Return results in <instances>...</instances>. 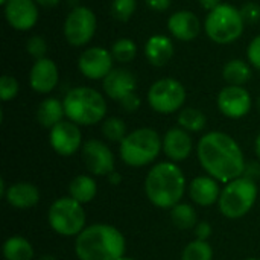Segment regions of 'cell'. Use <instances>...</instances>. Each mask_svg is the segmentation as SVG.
Wrapping results in <instances>:
<instances>
[{
	"instance_id": "6da1fadb",
	"label": "cell",
	"mask_w": 260,
	"mask_h": 260,
	"mask_svg": "<svg viewBox=\"0 0 260 260\" xmlns=\"http://www.w3.org/2000/svg\"><path fill=\"white\" fill-rule=\"evenodd\" d=\"M197 155L209 177L219 183H230L245 172V158L239 143L222 131L204 134L197 146Z\"/></svg>"
},
{
	"instance_id": "7a4b0ae2",
	"label": "cell",
	"mask_w": 260,
	"mask_h": 260,
	"mask_svg": "<svg viewBox=\"0 0 260 260\" xmlns=\"http://www.w3.org/2000/svg\"><path fill=\"white\" fill-rule=\"evenodd\" d=\"M125 236L113 225L93 224L85 227L75 242L79 260H119L125 254Z\"/></svg>"
},
{
	"instance_id": "3957f363",
	"label": "cell",
	"mask_w": 260,
	"mask_h": 260,
	"mask_svg": "<svg viewBox=\"0 0 260 260\" xmlns=\"http://www.w3.org/2000/svg\"><path fill=\"white\" fill-rule=\"evenodd\" d=\"M186 192V178L180 166L161 161L151 168L145 178V193L158 209H172L181 203Z\"/></svg>"
},
{
	"instance_id": "277c9868",
	"label": "cell",
	"mask_w": 260,
	"mask_h": 260,
	"mask_svg": "<svg viewBox=\"0 0 260 260\" xmlns=\"http://www.w3.org/2000/svg\"><path fill=\"white\" fill-rule=\"evenodd\" d=\"M67 120L79 126H91L107 116V101L104 94L91 87H75L62 99Z\"/></svg>"
},
{
	"instance_id": "5b68a950",
	"label": "cell",
	"mask_w": 260,
	"mask_h": 260,
	"mask_svg": "<svg viewBox=\"0 0 260 260\" xmlns=\"http://www.w3.org/2000/svg\"><path fill=\"white\" fill-rule=\"evenodd\" d=\"M163 151V137L152 128H137L120 142L119 154L122 161L131 168H143L157 160Z\"/></svg>"
},
{
	"instance_id": "8992f818",
	"label": "cell",
	"mask_w": 260,
	"mask_h": 260,
	"mask_svg": "<svg viewBox=\"0 0 260 260\" xmlns=\"http://www.w3.org/2000/svg\"><path fill=\"white\" fill-rule=\"evenodd\" d=\"M245 24L239 8L230 3H221L218 8L207 12L204 30L213 43L232 44L242 37Z\"/></svg>"
},
{
	"instance_id": "52a82bcc",
	"label": "cell",
	"mask_w": 260,
	"mask_h": 260,
	"mask_svg": "<svg viewBox=\"0 0 260 260\" xmlns=\"http://www.w3.org/2000/svg\"><path fill=\"white\" fill-rule=\"evenodd\" d=\"M256 198H257L256 181L247 177H239L227 183L225 187L221 190L218 207L225 218L239 219L253 209Z\"/></svg>"
},
{
	"instance_id": "ba28073f",
	"label": "cell",
	"mask_w": 260,
	"mask_h": 260,
	"mask_svg": "<svg viewBox=\"0 0 260 260\" xmlns=\"http://www.w3.org/2000/svg\"><path fill=\"white\" fill-rule=\"evenodd\" d=\"M47 219L52 230L64 238L78 236L85 229L87 222L84 206L72 197L55 200L49 209Z\"/></svg>"
},
{
	"instance_id": "9c48e42d",
	"label": "cell",
	"mask_w": 260,
	"mask_h": 260,
	"mask_svg": "<svg viewBox=\"0 0 260 260\" xmlns=\"http://www.w3.org/2000/svg\"><path fill=\"white\" fill-rule=\"evenodd\" d=\"M186 88L175 78H161L148 90L149 107L160 114H172L183 110L186 102Z\"/></svg>"
},
{
	"instance_id": "30bf717a",
	"label": "cell",
	"mask_w": 260,
	"mask_h": 260,
	"mask_svg": "<svg viewBox=\"0 0 260 260\" xmlns=\"http://www.w3.org/2000/svg\"><path fill=\"white\" fill-rule=\"evenodd\" d=\"M98 29L96 14L87 6H75L64 20L66 41L73 47H82L91 41Z\"/></svg>"
},
{
	"instance_id": "8fae6325",
	"label": "cell",
	"mask_w": 260,
	"mask_h": 260,
	"mask_svg": "<svg viewBox=\"0 0 260 260\" xmlns=\"http://www.w3.org/2000/svg\"><path fill=\"white\" fill-rule=\"evenodd\" d=\"M113 55L108 49L102 46L87 47L78 58V69L82 76L91 81L104 79L113 67Z\"/></svg>"
},
{
	"instance_id": "7c38bea8",
	"label": "cell",
	"mask_w": 260,
	"mask_h": 260,
	"mask_svg": "<svg viewBox=\"0 0 260 260\" xmlns=\"http://www.w3.org/2000/svg\"><path fill=\"white\" fill-rule=\"evenodd\" d=\"M218 110L229 119H242L253 107L250 91L242 85H227L216 98Z\"/></svg>"
},
{
	"instance_id": "4fadbf2b",
	"label": "cell",
	"mask_w": 260,
	"mask_h": 260,
	"mask_svg": "<svg viewBox=\"0 0 260 260\" xmlns=\"http://www.w3.org/2000/svg\"><path fill=\"white\" fill-rule=\"evenodd\" d=\"M87 171L98 177H108L114 171V155L107 143L98 139L87 140L81 148Z\"/></svg>"
},
{
	"instance_id": "5bb4252c",
	"label": "cell",
	"mask_w": 260,
	"mask_h": 260,
	"mask_svg": "<svg viewBox=\"0 0 260 260\" xmlns=\"http://www.w3.org/2000/svg\"><path fill=\"white\" fill-rule=\"evenodd\" d=\"M52 149L61 157H70L82 148V133L79 125L72 120H62L55 125L49 133Z\"/></svg>"
},
{
	"instance_id": "9a60e30c",
	"label": "cell",
	"mask_w": 260,
	"mask_h": 260,
	"mask_svg": "<svg viewBox=\"0 0 260 260\" xmlns=\"http://www.w3.org/2000/svg\"><path fill=\"white\" fill-rule=\"evenodd\" d=\"M3 14L8 24L15 30H30L40 17L35 0H8L3 6Z\"/></svg>"
},
{
	"instance_id": "2e32d148",
	"label": "cell",
	"mask_w": 260,
	"mask_h": 260,
	"mask_svg": "<svg viewBox=\"0 0 260 260\" xmlns=\"http://www.w3.org/2000/svg\"><path fill=\"white\" fill-rule=\"evenodd\" d=\"M59 82V70L53 59L41 58L34 61L30 72H29V85L35 93L47 94Z\"/></svg>"
},
{
	"instance_id": "e0dca14e",
	"label": "cell",
	"mask_w": 260,
	"mask_h": 260,
	"mask_svg": "<svg viewBox=\"0 0 260 260\" xmlns=\"http://www.w3.org/2000/svg\"><path fill=\"white\" fill-rule=\"evenodd\" d=\"M102 88L110 99L120 102L125 96L136 91L137 78L129 69L116 67L102 79Z\"/></svg>"
},
{
	"instance_id": "ac0fdd59",
	"label": "cell",
	"mask_w": 260,
	"mask_h": 260,
	"mask_svg": "<svg viewBox=\"0 0 260 260\" xmlns=\"http://www.w3.org/2000/svg\"><path fill=\"white\" fill-rule=\"evenodd\" d=\"M168 30L174 38L180 41H193L201 32V21L195 12L181 9L171 14L168 18Z\"/></svg>"
},
{
	"instance_id": "d6986e66",
	"label": "cell",
	"mask_w": 260,
	"mask_h": 260,
	"mask_svg": "<svg viewBox=\"0 0 260 260\" xmlns=\"http://www.w3.org/2000/svg\"><path fill=\"white\" fill-rule=\"evenodd\" d=\"M193 151V140L190 134L180 128H171L163 136V152L171 161H183Z\"/></svg>"
},
{
	"instance_id": "ffe728a7",
	"label": "cell",
	"mask_w": 260,
	"mask_h": 260,
	"mask_svg": "<svg viewBox=\"0 0 260 260\" xmlns=\"http://www.w3.org/2000/svg\"><path fill=\"white\" fill-rule=\"evenodd\" d=\"M189 195L190 200L201 207L213 206L219 201L221 197L219 181L207 175L197 177L189 184Z\"/></svg>"
},
{
	"instance_id": "44dd1931",
	"label": "cell",
	"mask_w": 260,
	"mask_h": 260,
	"mask_svg": "<svg viewBox=\"0 0 260 260\" xmlns=\"http://www.w3.org/2000/svg\"><path fill=\"white\" fill-rule=\"evenodd\" d=\"M145 56L151 66L163 67L174 56V43L165 34H154L145 43Z\"/></svg>"
},
{
	"instance_id": "7402d4cb",
	"label": "cell",
	"mask_w": 260,
	"mask_h": 260,
	"mask_svg": "<svg viewBox=\"0 0 260 260\" xmlns=\"http://www.w3.org/2000/svg\"><path fill=\"white\" fill-rule=\"evenodd\" d=\"M5 200L9 206L15 209H30L38 204L40 192L37 186H34L32 183L20 181L6 187Z\"/></svg>"
},
{
	"instance_id": "603a6c76",
	"label": "cell",
	"mask_w": 260,
	"mask_h": 260,
	"mask_svg": "<svg viewBox=\"0 0 260 260\" xmlns=\"http://www.w3.org/2000/svg\"><path fill=\"white\" fill-rule=\"evenodd\" d=\"M35 117H37V122L43 128L52 129L55 125L62 122L66 117L62 101H59L56 98H46L44 101L40 102Z\"/></svg>"
},
{
	"instance_id": "cb8c5ba5",
	"label": "cell",
	"mask_w": 260,
	"mask_h": 260,
	"mask_svg": "<svg viewBox=\"0 0 260 260\" xmlns=\"http://www.w3.org/2000/svg\"><path fill=\"white\" fill-rule=\"evenodd\" d=\"M96 193H98V184L94 178L90 175H78L69 184V197H72L82 206L91 203Z\"/></svg>"
},
{
	"instance_id": "d4e9b609",
	"label": "cell",
	"mask_w": 260,
	"mask_h": 260,
	"mask_svg": "<svg viewBox=\"0 0 260 260\" xmlns=\"http://www.w3.org/2000/svg\"><path fill=\"white\" fill-rule=\"evenodd\" d=\"M251 64L244 59H230L222 69V78L229 85H242L251 79Z\"/></svg>"
},
{
	"instance_id": "484cf974",
	"label": "cell",
	"mask_w": 260,
	"mask_h": 260,
	"mask_svg": "<svg viewBox=\"0 0 260 260\" xmlns=\"http://www.w3.org/2000/svg\"><path fill=\"white\" fill-rule=\"evenodd\" d=\"M3 256L6 260H32L34 247L23 236H11L3 244Z\"/></svg>"
},
{
	"instance_id": "4316f807",
	"label": "cell",
	"mask_w": 260,
	"mask_h": 260,
	"mask_svg": "<svg viewBox=\"0 0 260 260\" xmlns=\"http://www.w3.org/2000/svg\"><path fill=\"white\" fill-rule=\"evenodd\" d=\"M177 122H178V126L186 129L187 133H200L206 128L207 117L201 110L187 107L178 111Z\"/></svg>"
},
{
	"instance_id": "83f0119b",
	"label": "cell",
	"mask_w": 260,
	"mask_h": 260,
	"mask_svg": "<svg viewBox=\"0 0 260 260\" xmlns=\"http://www.w3.org/2000/svg\"><path fill=\"white\" fill-rule=\"evenodd\" d=\"M171 221L180 230H192L198 224V215L190 204L178 203L171 209Z\"/></svg>"
},
{
	"instance_id": "f1b7e54d",
	"label": "cell",
	"mask_w": 260,
	"mask_h": 260,
	"mask_svg": "<svg viewBox=\"0 0 260 260\" xmlns=\"http://www.w3.org/2000/svg\"><path fill=\"white\" fill-rule=\"evenodd\" d=\"M110 52H111L114 61H117L120 64H128L137 55V44L131 38H119L113 43Z\"/></svg>"
},
{
	"instance_id": "f546056e",
	"label": "cell",
	"mask_w": 260,
	"mask_h": 260,
	"mask_svg": "<svg viewBox=\"0 0 260 260\" xmlns=\"http://www.w3.org/2000/svg\"><path fill=\"white\" fill-rule=\"evenodd\" d=\"M101 131L108 142H114V143H120L128 136L126 125L120 117H107L102 122Z\"/></svg>"
},
{
	"instance_id": "4dcf8cb0",
	"label": "cell",
	"mask_w": 260,
	"mask_h": 260,
	"mask_svg": "<svg viewBox=\"0 0 260 260\" xmlns=\"http://www.w3.org/2000/svg\"><path fill=\"white\" fill-rule=\"evenodd\" d=\"M181 260H213V250L207 241L195 239L184 247Z\"/></svg>"
},
{
	"instance_id": "1f68e13d",
	"label": "cell",
	"mask_w": 260,
	"mask_h": 260,
	"mask_svg": "<svg viewBox=\"0 0 260 260\" xmlns=\"http://www.w3.org/2000/svg\"><path fill=\"white\" fill-rule=\"evenodd\" d=\"M136 9H137V0H113L110 6L111 15L122 23L129 21Z\"/></svg>"
},
{
	"instance_id": "d6a6232c",
	"label": "cell",
	"mask_w": 260,
	"mask_h": 260,
	"mask_svg": "<svg viewBox=\"0 0 260 260\" xmlns=\"http://www.w3.org/2000/svg\"><path fill=\"white\" fill-rule=\"evenodd\" d=\"M20 90L18 81L11 75H3L0 78V99L3 102H9L17 98Z\"/></svg>"
},
{
	"instance_id": "836d02e7",
	"label": "cell",
	"mask_w": 260,
	"mask_h": 260,
	"mask_svg": "<svg viewBox=\"0 0 260 260\" xmlns=\"http://www.w3.org/2000/svg\"><path fill=\"white\" fill-rule=\"evenodd\" d=\"M26 50L35 61L41 59V58H46V55H47V43L41 35H32L26 41Z\"/></svg>"
},
{
	"instance_id": "e575fe53",
	"label": "cell",
	"mask_w": 260,
	"mask_h": 260,
	"mask_svg": "<svg viewBox=\"0 0 260 260\" xmlns=\"http://www.w3.org/2000/svg\"><path fill=\"white\" fill-rule=\"evenodd\" d=\"M241 14L245 20V23H257L260 20V5L257 3H253V2H248L245 5H242L241 8Z\"/></svg>"
},
{
	"instance_id": "d590c367",
	"label": "cell",
	"mask_w": 260,
	"mask_h": 260,
	"mask_svg": "<svg viewBox=\"0 0 260 260\" xmlns=\"http://www.w3.org/2000/svg\"><path fill=\"white\" fill-rule=\"evenodd\" d=\"M247 58H248V62L254 67L260 70V35L254 37L248 47H247Z\"/></svg>"
},
{
	"instance_id": "8d00e7d4",
	"label": "cell",
	"mask_w": 260,
	"mask_h": 260,
	"mask_svg": "<svg viewBox=\"0 0 260 260\" xmlns=\"http://www.w3.org/2000/svg\"><path fill=\"white\" fill-rule=\"evenodd\" d=\"M119 104H120V107H122L125 111H128V113H134V111H137V110L140 108V105H142V99H140V96L134 91V93H131V94L125 96Z\"/></svg>"
},
{
	"instance_id": "74e56055",
	"label": "cell",
	"mask_w": 260,
	"mask_h": 260,
	"mask_svg": "<svg viewBox=\"0 0 260 260\" xmlns=\"http://www.w3.org/2000/svg\"><path fill=\"white\" fill-rule=\"evenodd\" d=\"M195 230V236H197V239H200V241H207L210 236H212V225L209 224V222H198L197 224V227L193 229Z\"/></svg>"
},
{
	"instance_id": "f35d334b",
	"label": "cell",
	"mask_w": 260,
	"mask_h": 260,
	"mask_svg": "<svg viewBox=\"0 0 260 260\" xmlns=\"http://www.w3.org/2000/svg\"><path fill=\"white\" fill-rule=\"evenodd\" d=\"M242 177H247V178H250V180H253V181H256L257 178H260V163H257V161H250V163H247L245 172H244Z\"/></svg>"
},
{
	"instance_id": "ab89813d",
	"label": "cell",
	"mask_w": 260,
	"mask_h": 260,
	"mask_svg": "<svg viewBox=\"0 0 260 260\" xmlns=\"http://www.w3.org/2000/svg\"><path fill=\"white\" fill-rule=\"evenodd\" d=\"M145 3L154 9V11H158V12H165L171 8L172 5V0H145Z\"/></svg>"
},
{
	"instance_id": "60d3db41",
	"label": "cell",
	"mask_w": 260,
	"mask_h": 260,
	"mask_svg": "<svg viewBox=\"0 0 260 260\" xmlns=\"http://www.w3.org/2000/svg\"><path fill=\"white\" fill-rule=\"evenodd\" d=\"M198 3H200V6H201L203 9H206L207 12H210L212 9L218 8L222 2H221V0H198Z\"/></svg>"
},
{
	"instance_id": "b9f144b4",
	"label": "cell",
	"mask_w": 260,
	"mask_h": 260,
	"mask_svg": "<svg viewBox=\"0 0 260 260\" xmlns=\"http://www.w3.org/2000/svg\"><path fill=\"white\" fill-rule=\"evenodd\" d=\"M35 2H37V5L41 6V8H55V6L59 5L61 0H35Z\"/></svg>"
},
{
	"instance_id": "7bdbcfd3",
	"label": "cell",
	"mask_w": 260,
	"mask_h": 260,
	"mask_svg": "<svg viewBox=\"0 0 260 260\" xmlns=\"http://www.w3.org/2000/svg\"><path fill=\"white\" fill-rule=\"evenodd\" d=\"M107 178H108L110 184H119V183L122 181V177H120V175H119L116 171H113V172H111V174H110Z\"/></svg>"
},
{
	"instance_id": "ee69618b",
	"label": "cell",
	"mask_w": 260,
	"mask_h": 260,
	"mask_svg": "<svg viewBox=\"0 0 260 260\" xmlns=\"http://www.w3.org/2000/svg\"><path fill=\"white\" fill-rule=\"evenodd\" d=\"M254 149H256V155H257V158H259V161H260V133L257 134V137H256V142H254Z\"/></svg>"
},
{
	"instance_id": "f6af8a7d",
	"label": "cell",
	"mask_w": 260,
	"mask_h": 260,
	"mask_svg": "<svg viewBox=\"0 0 260 260\" xmlns=\"http://www.w3.org/2000/svg\"><path fill=\"white\" fill-rule=\"evenodd\" d=\"M38 260H56L55 256H50V254H46V256H41Z\"/></svg>"
},
{
	"instance_id": "bcb514c9",
	"label": "cell",
	"mask_w": 260,
	"mask_h": 260,
	"mask_svg": "<svg viewBox=\"0 0 260 260\" xmlns=\"http://www.w3.org/2000/svg\"><path fill=\"white\" fill-rule=\"evenodd\" d=\"M6 2H8V0H0V5H2V6H5V5H6Z\"/></svg>"
},
{
	"instance_id": "7dc6e473",
	"label": "cell",
	"mask_w": 260,
	"mask_h": 260,
	"mask_svg": "<svg viewBox=\"0 0 260 260\" xmlns=\"http://www.w3.org/2000/svg\"><path fill=\"white\" fill-rule=\"evenodd\" d=\"M119 260H134V259H131V257H125V256H123L122 259H119Z\"/></svg>"
},
{
	"instance_id": "c3c4849f",
	"label": "cell",
	"mask_w": 260,
	"mask_h": 260,
	"mask_svg": "<svg viewBox=\"0 0 260 260\" xmlns=\"http://www.w3.org/2000/svg\"><path fill=\"white\" fill-rule=\"evenodd\" d=\"M245 260H260V259H245Z\"/></svg>"
}]
</instances>
